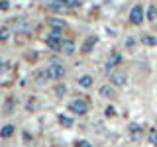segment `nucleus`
<instances>
[{
  "instance_id": "obj_15",
  "label": "nucleus",
  "mask_w": 157,
  "mask_h": 147,
  "mask_svg": "<svg viewBox=\"0 0 157 147\" xmlns=\"http://www.w3.org/2000/svg\"><path fill=\"white\" fill-rule=\"evenodd\" d=\"M147 20H157V6L155 4H151L147 8Z\"/></svg>"
},
{
  "instance_id": "obj_2",
  "label": "nucleus",
  "mask_w": 157,
  "mask_h": 147,
  "mask_svg": "<svg viewBox=\"0 0 157 147\" xmlns=\"http://www.w3.org/2000/svg\"><path fill=\"white\" fill-rule=\"evenodd\" d=\"M69 110L75 112V114H78V116H85L88 112V102L82 100V98H75V100L69 102Z\"/></svg>"
},
{
  "instance_id": "obj_3",
  "label": "nucleus",
  "mask_w": 157,
  "mask_h": 147,
  "mask_svg": "<svg viewBox=\"0 0 157 147\" xmlns=\"http://www.w3.org/2000/svg\"><path fill=\"white\" fill-rule=\"evenodd\" d=\"M45 73H47L49 78L57 81V78H63V77H65V67H63L61 63H51V65L45 69Z\"/></svg>"
},
{
  "instance_id": "obj_9",
  "label": "nucleus",
  "mask_w": 157,
  "mask_h": 147,
  "mask_svg": "<svg viewBox=\"0 0 157 147\" xmlns=\"http://www.w3.org/2000/svg\"><path fill=\"white\" fill-rule=\"evenodd\" d=\"M100 96L102 98H114V86H110V85L100 86Z\"/></svg>"
},
{
  "instance_id": "obj_13",
  "label": "nucleus",
  "mask_w": 157,
  "mask_h": 147,
  "mask_svg": "<svg viewBox=\"0 0 157 147\" xmlns=\"http://www.w3.org/2000/svg\"><path fill=\"white\" fill-rule=\"evenodd\" d=\"M120 61H122V57L118 55V53H114V55H112L110 59H108V63H106V69H108V71H110V67L118 65V63H120Z\"/></svg>"
},
{
  "instance_id": "obj_24",
  "label": "nucleus",
  "mask_w": 157,
  "mask_h": 147,
  "mask_svg": "<svg viewBox=\"0 0 157 147\" xmlns=\"http://www.w3.org/2000/svg\"><path fill=\"white\" fill-rule=\"evenodd\" d=\"M104 114L112 118V116H114V114H116V110H114V108H112V106H108V108H106V110H104Z\"/></svg>"
},
{
  "instance_id": "obj_14",
  "label": "nucleus",
  "mask_w": 157,
  "mask_h": 147,
  "mask_svg": "<svg viewBox=\"0 0 157 147\" xmlns=\"http://www.w3.org/2000/svg\"><path fill=\"white\" fill-rule=\"evenodd\" d=\"M147 139H149L151 145L157 147V127H151V130H149V135H147Z\"/></svg>"
},
{
  "instance_id": "obj_21",
  "label": "nucleus",
  "mask_w": 157,
  "mask_h": 147,
  "mask_svg": "<svg viewBox=\"0 0 157 147\" xmlns=\"http://www.w3.org/2000/svg\"><path fill=\"white\" fill-rule=\"evenodd\" d=\"M134 45H136V39H134V37H128V39H126V47H128V49H134Z\"/></svg>"
},
{
  "instance_id": "obj_17",
  "label": "nucleus",
  "mask_w": 157,
  "mask_h": 147,
  "mask_svg": "<svg viewBox=\"0 0 157 147\" xmlns=\"http://www.w3.org/2000/svg\"><path fill=\"white\" fill-rule=\"evenodd\" d=\"M59 122H61V126H65V127H71L73 126V120H71V118H69V116H59Z\"/></svg>"
},
{
  "instance_id": "obj_18",
  "label": "nucleus",
  "mask_w": 157,
  "mask_h": 147,
  "mask_svg": "<svg viewBox=\"0 0 157 147\" xmlns=\"http://www.w3.org/2000/svg\"><path fill=\"white\" fill-rule=\"evenodd\" d=\"M49 26H53V29H61L65 26V22L63 20H49Z\"/></svg>"
},
{
  "instance_id": "obj_10",
  "label": "nucleus",
  "mask_w": 157,
  "mask_h": 147,
  "mask_svg": "<svg viewBox=\"0 0 157 147\" xmlns=\"http://www.w3.org/2000/svg\"><path fill=\"white\" fill-rule=\"evenodd\" d=\"M92 82H94V78H92L90 75H82L81 78H78V85H81L82 88H90Z\"/></svg>"
},
{
  "instance_id": "obj_5",
  "label": "nucleus",
  "mask_w": 157,
  "mask_h": 147,
  "mask_svg": "<svg viewBox=\"0 0 157 147\" xmlns=\"http://www.w3.org/2000/svg\"><path fill=\"white\" fill-rule=\"evenodd\" d=\"M110 82H112V86H124L126 82H128L126 73H120V71L112 73V75H110Z\"/></svg>"
},
{
  "instance_id": "obj_6",
  "label": "nucleus",
  "mask_w": 157,
  "mask_h": 147,
  "mask_svg": "<svg viewBox=\"0 0 157 147\" xmlns=\"http://www.w3.org/2000/svg\"><path fill=\"white\" fill-rule=\"evenodd\" d=\"M128 134L134 141H140L141 139V126L136 124V122H132V124H128Z\"/></svg>"
},
{
  "instance_id": "obj_7",
  "label": "nucleus",
  "mask_w": 157,
  "mask_h": 147,
  "mask_svg": "<svg viewBox=\"0 0 157 147\" xmlns=\"http://www.w3.org/2000/svg\"><path fill=\"white\" fill-rule=\"evenodd\" d=\"M61 51L65 53V55H73V53H75V41H73V39H65Z\"/></svg>"
},
{
  "instance_id": "obj_1",
  "label": "nucleus",
  "mask_w": 157,
  "mask_h": 147,
  "mask_svg": "<svg viewBox=\"0 0 157 147\" xmlns=\"http://www.w3.org/2000/svg\"><path fill=\"white\" fill-rule=\"evenodd\" d=\"M45 43H47V47H49V49H53V51H61V47H63L61 29H51V33L47 36Z\"/></svg>"
},
{
  "instance_id": "obj_23",
  "label": "nucleus",
  "mask_w": 157,
  "mask_h": 147,
  "mask_svg": "<svg viewBox=\"0 0 157 147\" xmlns=\"http://www.w3.org/2000/svg\"><path fill=\"white\" fill-rule=\"evenodd\" d=\"M65 4H67V6H73V8H75V6H81V2H78V0H65Z\"/></svg>"
},
{
  "instance_id": "obj_20",
  "label": "nucleus",
  "mask_w": 157,
  "mask_h": 147,
  "mask_svg": "<svg viewBox=\"0 0 157 147\" xmlns=\"http://www.w3.org/2000/svg\"><path fill=\"white\" fill-rule=\"evenodd\" d=\"M75 147H92V143H88L86 139H78L75 143Z\"/></svg>"
},
{
  "instance_id": "obj_22",
  "label": "nucleus",
  "mask_w": 157,
  "mask_h": 147,
  "mask_svg": "<svg viewBox=\"0 0 157 147\" xmlns=\"http://www.w3.org/2000/svg\"><path fill=\"white\" fill-rule=\"evenodd\" d=\"M12 108H14V102L10 100V102H6V106H4V112H6V114H10V112H12Z\"/></svg>"
},
{
  "instance_id": "obj_25",
  "label": "nucleus",
  "mask_w": 157,
  "mask_h": 147,
  "mask_svg": "<svg viewBox=\"0 0 157 147\" xmlns=\"http://www.w3.org/2000/svg\"><path fill=\"white\" fill-rule=\"evenodd\" d=\"M8 8H10L8 0H0V10H8Z\"/></svg>"
},
{
  "instance_id": "obj_26",
  "label": "nucleus",
  "mask_w": 157,
  "mask_h": 147,
  "mask_svg": "<svg viewBox=\"0 0 157 147\" xmlns=\"http://www.w3.org/2000/svg\"><path fill=\"white\" fill-rule=\"evenodd\" d=\"M2 71H4V63L0 61V73H2Z\"/></svg>"
},
{
  "instance_id": "obj_19",
  "label": "nucleus",
  "mask_w": 157,
  "mask_h": 147,
  "mask_svg": "<svg viewBox=\"0 0 157 147\" xmlns=\"http://www.w3.org/2000/svg\"><path fill=\"white\" fill-rule=\"evenodd\" d=\"M65 92H67V86H65V85H57V86H55V94H57V96H63Z\"/></svg>"
},
{
  "instance_id": "obj_12",
  "label": "nucleus",
  "mask_w": 157,
  "mask_h": 147,
  "mask_svg": "<svg viewBox=\"0 0 157 147\" xmlns=\"http://www.w3.org/2000/svg\"><path fill=\"white\" fill-rule=\"evenodd\" d=\"M141 43L153 47V45H157V37H153V36H141Z\"/></svg>"
},
{
  "instance_id": "obj_16",
  "label": "nucleus",
  "mask_w": 157,
  "mask_h": 147,
  "mask_svg": "<svg viewBox=\"0 0 157 147\" xmlns=\"http://www.w3.org/2000/svg\"><path fill=\"white\" fill-rule=\"evenodd\" d=\"M8 37H10V28L2 26V28H0V41H6Z\"/></svg>"
},
{
  "instance_id": "obj_4",
  "label": "nucleus",
  "mask_w": 157,
  "mask_h": 147,
  "mask_svg": "<svg viewBox=\"0 0 157 147\" xmlns=\"http://www.w3.org/2000/svg\"><path fill=\"white\" fill-rule=\"evenodd\" d=\"M141 20H144V8H141V4H136V6H132V10H130V22L136 24V26H140Z\"/></svg>"
},
{
  "instance_id": "obj_8",
  "label": "nucleus",
  "mask_w": 157,
  "mask_h": 147,
  "mask_svg": "<svg viewBox=\"0 0 157 147\" xmlns=\"http://www.w3.org/2000/svg\"><path fill=\"white\" fill-rule=\"evenodd\" d=\"M96 41H98V37H96V36H90V37L85 41V45H82V51H85V53H90L92 47L96 45Z\"/></svg>"
},
{
  "instance_id": "obj_11",
  "label": "nucleus",
  "mask_w": 157,
  "mask_h": 147,
  "mask_svg": "<svg viewBox=\"0 0 157 147\" xmlns=\"http://www.w3.org/2000/svg\"><path fill=\"white\" fill-rule=\"evenodd\" d=\"M12 134H14V126H12V124H6L2 130H0V137H4V139H6V137H10Z\"/></svg>"
}]
</instances>
